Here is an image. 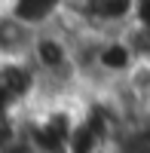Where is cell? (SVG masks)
<instances>
[{"label": "cell", "mask_w": 150, "mask_h": 153, "mask_svg": "<svg viewBox=\"0 0 150 153\" xmlns=\"http://www.w3.org/2000/svg\"><path fill=\"white\" fill-rule=\"evenodd\" d=\"M37 31L25 28V25L6 9V3H0V65L6 61H28L34 49Z\"/></svg>", "instance_id": "cell-1"}, {"label": "cell", "mask_w": 150, "mask_h": 153, "mask_svg": "<svg viewBox=\"0 0 150 153\" xmlns=\"http://www.w3.org/2000/svg\"><path fill=\"white\" fill-rule=\"evenodd\" d=\"M58 6L61 3H46V0H12V3H6V9L31 31H46L55 22Z\"/></svg>", "instance_id": "cell-2"}]
</instances>
